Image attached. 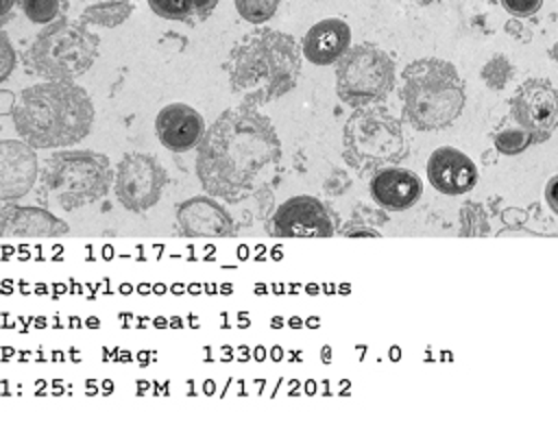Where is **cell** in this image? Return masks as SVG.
Segmentation results:
<instances>
[{"label": "cell", "instance_id": "277c9868", "mask_svg": "<svg viewBox=\"0 0 558 440\" xmlns=\"http://www.w3.org/2000/svg\"><path fill=\"white\" fill-rule=\"evenodd\" d=\"M464 98V81L445 59H416L401 72L399 100L405 120L416 131L449 126L462 113Z\"/></svg>", "mask_w": 558, "mask_h": 440}, {"label": "cell", "instance_id": "52a82bcc", "mask_svg": "<svg viewBox=\"0 0 558 440\" xmlns=\"http://www.w3.org/2000/svg\"><path fill=\"white\" fill-rule=\"evenodd\" d=\"M342 157L357 172L399 163L408 157L401 122L384 109L357 107L342 131Z\"/></svg>", "mask_w": 558, "mask_h": 440}, {"label": "cell", "instance_id": "2e32d148", "mask_svg": "<svg viewBox=\"0 0 558 440\" xmlns=\"http://www.w3.org/2000/svg\"><path fill=\"white\" fill-rule=\"evenodd\" d=\"M423 194V183L416 172L390 166L375 172L371 179V196L373 200L390 211H403L412 207Z\"/></svg>", "mask_w": 558, "mask_h": 440}, {"label": "cell", "instance_id": "8fae6325", "mask_svg": "<svg viewBox=\"0 0 558 440\" xmlns=\"http://www.w3.org/2000/svg\"><path fill=\"white\" fill-rule=\"evenodd\" d=\"M270 233L277 237H329L333 235V220L318 198L299 194L275 209Z\"/></svg>", "mask_w": 558, "mask_h": 440}, {"label": "cell", "instance_id": "6da1fadb", "mask_svg": "<svg viewBox=\"0 0 558 440\" xmlns=\"http://www.w3.org/2000/svg\"><path fill=\"white\" fill-rule=\"evenodd\" d=\"M281 142L266 115L242 105L222 111L196 146V176L209 196L231 203L259 187L279 161Z\"/></svg>", "mask_w": 558, "mask_h": 440}, {"label": "cell", "instance_id": "603a6c76", "mask_svg": "<svg viewBox=\"0 0 558 440\" xmlns=\"http://www.w3.org/2000/svg\"><path fill=\"white\" fill-rule=\"evenodd\" d=\"M17 4L33 24H50L63 11V0H17Z\"/></svg>", "mask_w": 558, "mask_h": 440}, {"label": "cell", "instance_id": "4fadbf2b", "mask_svg": "<svg viewBox=\"0 0 558 440\" xmlns=\"http://www.w3.org/2000/svg\"><path fill=\"white\" fill-rule=\"evenodd\" d=\"M177 227L185 237H229L233 235L231 213L211 196H192L177 205Z\"/></svg>", "mask_w": 558, "mask_h": 440}, {"label": "cell", "instance_id": "4dcf8cb0", "mask_svg": "<svg viewBox=\"0 0 558 440\" xmlns=\"http://www.w3.org/2000/svg\"><path fill=\"white\" fill-rule=\"evenodd\" d=\"M15 96L11 94V91H7V89H2L0 91V113L2 115H9V113H13V107H15Z\"/></svg>", "mask_w": 558, "mask_h": 440}, {"label": "cell", "instance_id": "e0dca14e", "mask_svg": "<svg viewBox=\"0 0 558 440\" xmlns=\"http://www.w3.org/2000/svg\"><path fill=\"white\" fill-rule=\"evenodd\" d=\"M0 229L4 237H54L65 235L70 227L44 207H24L4 200L0 209Z\"/></svg>", "mask_w": 558, "mask_h": 440}, {"label": "cell", "instance_id": "7c38bea8", "mask_svg": "<svg viewBox=\"0 0 558 440\" xmlns=\"http://www.w3.org/2000/svg\"><path fill=\"white\" fill-rule=\"evenodd\" d=\"M205 131L203 115L185 102H170L155 118V135L161 146L172 152H187L196 148Z\"/></svg>", "mask_w": 558, "mask_h": 440}, {"label": "cell", "instance_id": "ac0fdd59", "mask_svg": "<svg viewBox=\"0 0 558 440\" xmlns=\"http://www.w3.org/2000/svg\"><path fill=\"white\" fill-rule=\"evenodd\" d=\"M351 44V28L340 17H327L316 22L301 39V50L314 65L338 63Z\"/></svg>", "mask_w": 558, "mask_h": 440}, {"label": "cell", "instance_id": "9c48e42d", "mask_svg": "<svg viewBox=\"0 0 558 440\" xmlns=\"http://www.w3.org/2000/svg\"><path fill=\"white\" fill-rule=\"evenodd\" d=\"M166 183L168 174L157 157L146 152H129L118 163L113 190L124 209L144 213L159 203Z\"/></svg>", "mask_w": 558, "mask_h": 440}, {"label": "cell", "instance_id": "5bb4252c", "mask_svg": "<svg viewBox=\"0 0 558 440\" xmlns=\"http://www.w3.org/2000/svg\"><path fill=\"white\" fill-rule=\"evenodd\" d=\"M427 179L440 194L460 196L475 187L477 166L462 150L453 146H440L427 159Z\"/></svg>", "mask_w": 558, "mask_h": 440}, {"label": "cell", "instance_id": "9a60e30c", "mask_svg": "<svg viewBox=\"0 0 558 440\" xmlns=\"http://www.w3.org/2000/svg\"><path fill=\"white\" fill-rule=\"evenodd\" d=\"M37 176V157L28 142H0V198L15 200L31 192Z\"/></svg>", "mask_w": 558, "mask_h": 440}, {"label": "cell", "instance_id": "44dd1931", "mask_svg": "<svg viewBox=\"0 0 558 440\" xmlns=\"http://www.w3.org/2000/svg\"><path fill=\"white\" fill-rule=\"evenodd\" d=\"M493 142H495V148H497L499 152H504V155H519V152H523L527 146L534 144L532 135H530L525 129H521L519 124H517V126H508V129H499V131L495 133Z\"/></svg>", "mask_w": 558, "mask_h": 440}, {"label": "cell", "instance_id": "1f68e13d", "mask_svg": "<svg viewBox=\"0 0 558 440\" xmlns=\"http://www.w3.org/2000/svg\"><path fill=\"white\" fill-rule=\"evenodd\" d=\"M397 2H403V4H408V7H427V4H432L434 0H397Z\"/></svg>", "mask_w": 558, "mask_h": 440}, {"label": "cell", "instance_id": "ba28073f", "mask_svg": "<svg viewBox=\"0 0 558 440\" xmlns=\"http://www.w3.org/2000/svg\"><path fill=\"white\" fill-rule=\"evenodd\" d=\"M395 87V61L375 44L347 50L336 63V91L344 105L368 107L386 100Z\"/></svg>", "mask_w": 558, "mask_h": 440}, {"label": "cell", "instance_id": "f1b7e54d", "mask_svg": "<svg viewBox=\"0 0 558 440\" xmlns=\"http://www.w3.org/2000/svg\"><path fill=\"white\" fill-rule=\"evenodd\" d=\"M506 33H508L512 39H517V41H530V39H532V30H530L523 22H519V20L506 22Z\"/></svg>", "mask_w": 558, "mask_h": 440}, {"label": "cell", "instance_id": "7a4b0ae2", "mask_svg": "<svg viewBox=\"0 0 558 440\" xmlns=\"http://www.w3.org/2000/svg\"><path fill=\"white\" fill-rule=\"evenodd\" d=\"M301 44L281 30L246 33L229 52L225 70L242 105L259 107L292 91L301 76Z\"/></svg>", "mask_w": 558, "mask_h": 440}, {"label": "cell", "instance_id": "30bf717a", "mask_svg": "<svg viewBox=\"0 0 558 440\" xmlns=\"http://www.w3.org/2000/svg\"><path fill=\"white\" fill-rule=\"evenodd\" d=\"M510 113L534 144L547 142L558 126V91L545 78H527L510 98Z\"/></svg>", "mask_w": 558, "mask_h": 440}, {"label": "cell", "instance_id": "7402d4cb", "mask_svg": "<svg viewBox=\"0 0 558 440\" xmlns=\"http://www.w3.org/2000/svg\"><path fill=\"white\" fill-rule=\"evenodd\" d=\"M512 74H514V68H512V63H510V59L506 54H495L480 70L482 81L490 89H504L508 85V81L512 78Z\"/></svg>", "mask_w": 558, "mask_h": 440}, {"label": "cell", "instance_id": "d6986e66", "mask_svg": "<svg viewBox=\"0 0 558 440\" xmlns=\"http://www.w3.org/2000/svg\"><path fill=\"white\" fill-rule=\"evenodd\" d=\"M218 0H148L155 15L174 22H196L211 15Z\"/></svg>", "mask_w": 558, "mask_h": 440}, {"label": "cell", "instance_id": "83f0119b", "mask_svg": "<svg viewBox=\"0 0 558 440\" xmlns=\"http://www.w3.org/2000/svg\"><path fill=\"white\" fill-rule=\"evenodd\" d=\"M342 235H351V237H362V235H368V237H379V233H377V229H373V227H368L366 222H360V220H355L353 224H344L342 227Z\"/></svg>", "mask_w": 558, "mask_h": 440}, {"label": "cell", "instance_id": "484cf974", "mask_svg": "<svg viewBox=\"0 0 558 440\" xmlns=\"http://www.w3.org/2000/svg\"><path fill=\"white\" fill-rule=\"evenodd\" d=\"M501 2V7L510 13V15H514V17H530V15H534L538 9H541V4H543V0H499Z\"/></svg>", "mask_w": 558, "mask_h": 440}, {"label": "cell", "instance_id": "4316f807", "mask_svg": "<svg viewBox=\"0 0 558 440\" xmlns=\"http://www.w3.org/2000/svg\"><path fill=\"white\" fill-rule=\"evenodd\" d=\"M0 41H2V46H0V81H4L9 76V72L13 70V65H15V52L11 48L7 30L0 33Z\"/></svg>", "mask_w": 558, "mask_h": 440}, {"label": "cell", "instance_id": "d4e9b609", "mask_svg": "<svg viewBox=\"0 0 558 440\" xmlns=\"http://www.w3.org/2000/svg\"><path fill=\"white\" fill-rule=\"evenodd\" d=\"M460 218H462V227H460V235H484L490 227L486 220V211L480 205H464L460 209Z\"/></svg>", "mask_w": 558, "mask_h": 440}, {"label": "cell", "instance_id": "3957f363", "mask_svg": "<svg viewBox=\"0 0 558 440\" xmlns=\"http://www.w3.org/2000/svg\"><path fill=\"white\" fill-rule=\"evenodd\" d=\"M11 115L17 135L33 148H63L92 131L94 102L72 81H46L26 87Z\"/></svg>", "mask_w": 558, "mask_h": 440}, {"label": "cell", "instance_id": "8992f818", "mask_svg": "<svg viewBox=\"0 0 558 440\" xmlns=\"http://www.w3.org/2000/svg\"><path fill=\"white\" fill-rule=\"evenodd\" d=\"M98 44L83 20L61 17L35 35L24 52V65L48 81H72L94 65Z\"/></svg>", "mask_w": 558, "mask_h": 440}, {"label": "cell", "instance_id": "f546056e", "mask_svg": "<svg viewBox=\"0 0 558 440\" xmlns=\"http://www.w3.org/2000/svg\"><path fill=\"white\" fill-rule=\"evenodd\" d=\"M545 200L549 205V209L558 216V174H554L547 185H545Z\"/></svg>", "mask_w": 558, "mask_h": 440}, {"label": "cell", "instance_id": "ffe728a7", "mask_svg": "<svg viewBox=\"0 0 558 440\" xmlns=\"http://www.w3.org/2000/svg\"><path fill=\"white\" fill-rule=\"evenodd\" d=\"M131 13H133V2L131 0H102V2H96V4L87 7L81 13V20L85 24L116 28L122 22H126Z\"/></svg>", "mask_w": 558, "mask_h": 440}, {"label": "cell", "instance_id": "5b68a950", "mask_svg": "<svg viewBox=\"0 0 558 440\" xmlns=\"http://www.w3.org/2000/svg\"><path fill=\"white\" fill-rule=\"evenodd\" d=\"M113 179L109 157L94 150H57L46 157L39 174L41 196L63 211L96 203Z\"/></svg>", "mask_w": 558, "mask_h": 440}, {"label": "cell", "instance_id": "cb8c5ba5", "mask_svg": "<svg viewBox=\"0 0 558 440\" xmlns=\"http://www.w3.org/2000/svg\"><path fill=\"white\" fill-rule=\"evenodd\" d=\"M233 2L240 17H244L251 24H264L277 13L281 0H233Z\"/></svg>", "mask_w": 558, "mask_h": 440}, {"label": "cell", "instance_id": "d6a6232c", "mask_svg": "<svg viewBox=\"0 0 558 440\" xmlns=\"http://www.w3.org/2000/svg\"><path fill=\"white\" fill-rule=\"evenodd\" d=\"M11 2H13V0H4V7H2V15H7V13L11 11Z\"/></svg>", "mask_w": 558, "mask_h": 440}]
</instances>
